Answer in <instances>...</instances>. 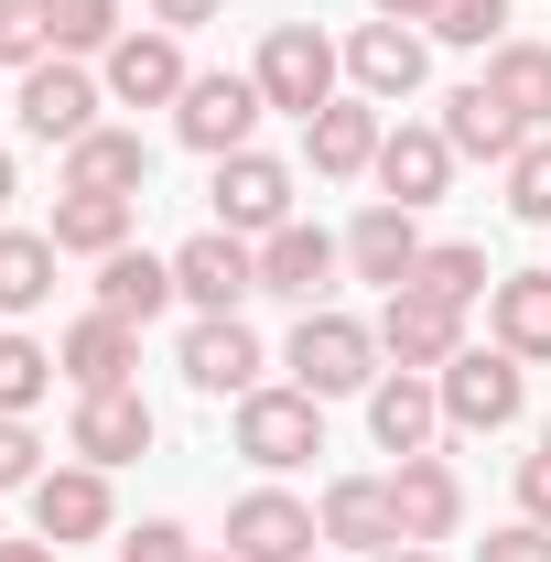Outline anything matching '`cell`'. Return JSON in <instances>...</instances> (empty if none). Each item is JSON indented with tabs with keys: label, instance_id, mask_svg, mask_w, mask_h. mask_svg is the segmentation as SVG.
Wrapping results in <instances>:
<instances>
[{
	"label": "cell",
	"instance_id": "cell-1",
	"mask_svg": "<svg viewBox=\"0 0 551 562\" xmlns=\"http://www.w3.org/2000/svg\"><path fill=\"white\" fill-rule=\"evenodd\" d=\"M292 390H314V401H346V390H379V325H357L336 303H314L303 325H292Z\"/></svg>",
	"mask_w": 551,
	"mask_h": 562
},
{
	"label": "cell",
	"instance_id": "cell-2",
	"mask_svg": "<svg viewBox=\"0 0 551 562\" xmlns=\"http://www.w3.org/2000/svg\"><path fill=\"white\" fill-rule=\"evenodd\" d=\"M432 390H443V422H454V432H508L519 401H530V357L465 347L454 368H432Z\"/></svg>",
	"mask_w": 551,
	"mask_h": 562
},
{
	"label": "cell",
	"instance_id": "cell-3",
	"mask_svg": "<svg viewBox=\"0 0 551 562\" xmlns=\"http://www.w3.org/2000/svg\"><path fill=\"white\" fill-rule=\"evenodd\" d=\"M238 454H249L260 476L314 465V454H325V401H314V390H249V401H238Z\"/></svg>",
	"mask_w": 551,
	"mask_h": 562
},
{
	"label": "cell",
	"instance_id": "cell-4",
	"mask_svg": "<svg viewBox=\"0 0 551 562\" xmlns=\"http://www.w3.org/2000/svg\"><path fill=\"white\" fill-rule=\"evenodd\" d=\"M336 44H325V33H314V22H271V44H260V98H271V109H292V120H314V109H336Z\"/></svg>",
	"mask_w": 551,
	"mask_h": 562
},
{
	"label": "cell",
	"instance_id": "cell-5",
	"mask_svg": "<svg viewBox=\"0 0 551 562\" xmlns=\"http://www.w3.org/2000/svg\"><path fill=\"white\" fill-rule=\"evenodd\" d=\"M260 76H195L184 98H173V131L195 140L206 162H227V151H249V131H260Z\"/></svg>",
	"mask_w": 551,
	"mask_h": 562
},
{
	"label": "cell",
	"instance_id": "cell-6",
	"mask_svg": "<svg viewBox=\"0 0 551 562\" xmlns=\"http://www.w3.org/2000/svg\"><path fill=\"white\" fill-rule=\"evenodd\" d=\"M173 292H184L195 314H238V303L260 292V249H249L238 227H206V238L173 249Z\"/></svg>",
	"mask_w": 551,
	"mask_h": 562
},
{
	"label": "cell",
	"instance_id": "cell-7",
	"mask_svg": "<svg viewBox=\"0 0 551 562\" xmlns=\"http://www.w3.org/2000/svg\"><path fill=\"white\" fill-rule=\"evenodd\" d=\"M379 357L432 379V368H454V357H465V314H454V303H432V292H390V303H379Z\"/></svg>",
	"mask_w": 551,
	"mask_h": 562
},
{
	"label": "cell",
	"instance_id": "cell-8",
	"mask_svg": "<svg viewBox=\"0 0 551 562\" xmlns=\"http://www.w3.org/2000/svg\"><path fill=\"white\" fill-rule=\"evenodd\" d=\"M314 541H325V519L303 497H281V487H249L227 508V552L238 562H314Z\"/></svg>",
	"mask_w": 551,
	"mask_h": 562
},
{
	"label": "cell",
	"instance_id": "cell-9",
	"mask_svg": "<svg viewBox=\"0 0 551 562\" xmlns=\"http://www.w3.org/2000/svg\"><path fill=\"white\" fill-rule=\"evenodd\" d=\"M22 131L33 140H87L98 131V76L76 66V55H44V66H22Z\"/></svg>",
	"mask_w": 551,
	"mask_h": 562
},
{
	"label": "cell",
	"instance_id": "cell-10",
	"mask_svg": "<svg viewBox=\"0 0 551 562\" xmlns=\"http://www.w3.org/2000/svg\"><path fill=\"white\" fill-rule=\"evenodd\" d=\"M260 368H271V357H260V336H249L238 314H195V325H184V379H195L206 401H249Z\"/></svg>",
	"mask_w": 551,
	"mask_h": 562
},
{
	"label": "cell",
	"instance_id": "cell-11",
	"mask_svg": "<svg viewBox=\"0 0 551 562\" xmlns=\"http://www.w3.org/2000/svg\"><path fill=\"white\" fill-rule=\"evenodd\" d=\"M66 454L76 465H131V454H151V401L140 390H76Z\"/></svg>",
	"mask_w": 551,
	"mask_h": 562
},
{
	"label": "cell",
	"instance_id": "cell-12",
	"mask_svg": "<svg viewBox=\"0 0 551 562\" xmlns=\"http://www.w3.org/2000/svg\"><path fill=\"white\" fill-rule=\"evenodd\" d=\"M216 227H238V238L292 227V173H281L271 151H227L216 162Z\"/></svg>",
	"mask_w": 551,
	"mask_h": 562
},
{
	"label": "cell",
	"instance_id": "cell-13",
	"mask_svg": "<svg viewBox=\"0 0 551 562\" xmlns=\"http://www.w3.org/2000/svg\"><path fill=\"white\" fill-rule=\"evenodd\" d=\"M184 87H195V76H184V33L151 22V33H120V44H109V98H120V109H173Z\"/></svg>",
	"mask_w": 551,
	"mask_h": 562
},
{
	"label": "cell",
	"instance_id": "cell-14",
	"mask_svg": "<svg viewBox=\"0 0 551 562\" xmlns=\"http://www.w3.org/2000/svg\"><path fill=\"white\" fill-rule=\"evenodd\" d=\"M336 260H346V238H325V227H303V216H292V227L260 238V292H281V303H303V314H314V303L336 292Z\"/></svg>",
	"mask_w": 551,
	"mask_h": 562
},
{
	"label": "cell",
	"instance_id": "cell-15",
	"mask_svg": "<svg viewBox=\"0 0 551 562\" xmlns=\"http://www.w3.org/2000/svg\"><path fill=\"white\" fill-rule=\"evenodd\" d=\"M33 530L66 552V541H98L109 530V465H44L33 476Z\"/></svg>",
	"mask_w": 551,
	"mask_h": 562
},
{
	"label": "cell",
	"instance_id": "cell-16",
	"mask_svg": "<svg viewBox=\"0 0 551 562\" xmlns=\"http://www.w3.org/2000/svg\"><path fill=\"white\" fill-rule=\"evenodd\" d=\"M314 519H325V541H336V552H368V562H379V552H401V508H390V476H336Z\"/></svg>",
	"mask_w": 551,
	"mask_h": 562
},
{
	"label": "cell",
	"instance_id": "cell-17",
	"mask_svg": "<svg viewBox=\"0 0 551 562\" xmlns=\"http://www.w3.org/2000/svg\"><path fill=\"white\" fill-rule=\"evenodd\" d=\"M390 508H401V541H443V530L465 519V476H454L443 454H401V476H390Z\"/></svg>",
	"mask_w": 551,
	"mask_h": 562
},
{
	"label": "cell",
	"instance_id": "cell-18",
	"mask_svg": "<svg viewBox=\"0 0 551 562\" xmlns=\"http://www.w3.org/2000/svg\"><path fill=\"white\" fill-rule=\"evenodd\" d=\"M443 140H454V162H519V109H508V98H497V87H454V98H443Z\"/></svg>",
	"mask_w": 551,
	"mask_h": 562
},
{
	"label": "cell",
	"instance_id": "cell-19",
	"mask_svg": "<svg viewBox=\"0 0 551 562\" xmlns=\"http://www.w3.org/2000/svg\"><path fill=\"white\" fill-rule=\"evenodd\" d=\"M55 368H66L76 390H131V368H140V325H120V314H87V325H66V336H55Z\"/></svg>",
	"mask_w": 551,
	"mask_h": 562
},
{
	"label": "cell",
	"instance_id": "cell-20",
	"mask_svg": "<svg viewBox=\"0 0 551 562\" xmlns=\"http://www.w3.org/2000/svg\"><path fill=\"white\" fill-rule=\"evenodd\" d=\"M346 271L379 281V292H401V281L421 271V227H412V206H368V216H357V227H346Z\"/></svg>",
	"mask_w": 551,
	"mask_h": 562
},
{
	"label": "cell",
	"instance_id": "cell-21",
	"mask_svg": "<svg viewBox=\"0 0 551 562\" xmlns=\"http://www.w3.org/2000/svg\"><path fill=\"white\" fill-rule=\"evenodd\" d=\"M368 173L390 184V206H412V216H421L432 195H443V184H454V140H443V131H390Z\"/></svg>",
	"mask_w": 551,
	"mask_h": 562
},
{
	"label": "cell",
	"instance_id": "cell-22",
	"mask_svg": "<svg viewBox=\"0 0 551 562\" xmlns=\"http://www.w3.org/2000/svg\"><path fill=\"white\" fill-rule=\"evenodd\" d=\"M368 432H379L390 454H432V432H443V390H432L421 368L379 379V390H368Z\"/></svg>",
	"mask_w": 551,
	"mask_h": 562
},
{
	"label": "cell",
	"instance_id": "cell-23",
	"mask_svg": "<svg viewBox=\"0 0 551 562\" xmlns=\"http://www.w3.org/2000/svg\"><path fill=\"white\" fill-rule=\"evenodd\" d=\"M140 184H151V140H140V131L66 140V195H140Z\"/></svg>",
	"mask_w": 551,
	"mask_h": 562
},
{
	"label": "cell",
	"instance_id": "cell-24",
	"mask_svg": "<svg viewBox=\"0 0 551 562\" xmlns=\"http://www.w3.org/2000/svg\"><path fill=\"white\" fill-rule=\"evenodd\" d=\"M421 33H401V22H357V44H346V76H357V98H412L421 87Z\"/></svg>",
	"mask_w": 551,
	"mask_h": 562
},
{
	"label": "cell",
	"instance_id": "cell-25",
	"mask_svg": "<svg viewBox=\"0 0 551 562\" xmlns=\"http://www.w3.org/2000/svg\"><path fill=\"white\" fill-rule=\"evenodd\" d=\"M303 140H314V173H368L390 131H379V98H336V109L303 120Z\"/></svg>",
	"mask_w": 551,
	"mask_h": 562
},
{
	"label": "cell",
	"instance_id": "cell-26",
	"mask_svg": "<svg viewBox=\"0 0 551 562\" xmlns=\"http://www.w3.org/2000/svg\"><path fill=\"white\" fill-rule=\"evenodd\" d=\"M162 303H184V292H173V260H140V249H109V260H98V314L151 325Z\"/></svg>",
	"mask_w": 551,
	"mask_h": 562
},
{
	"label": "cell",
	"instance_id": "cell-27",
	"mask_svg": "<svg viewBox=\"0 0 551 562\" xmlns=\"http://www.w3.org/2000/svg\"><path fill=\"white\" fill-rule=\"evenodd\" d=\"M486 314H497V347L508 357H551V271H497Z\"/></svg>",
	"mask_w": 551,
	"mask_h": 562
},
{
	"label": "cell",
	"instance_id": "cell-28",
	"mask_svg": "<svg viewBox=\"0 0 551 562\" xmlns=\"http://www.w3.org/2000/svg\"><path fill=\"white\" fill-rule=\"evenodd\" d=\"M44 238L76 249V260H109V249H131V195H55V227Z\"/></svg>",
	"mask_w": 551,
	"mask_h": 562
},
{
	"label": "cell",
	"instance_id": "cell-29",
	"mask_svg": "<svg viewBox=\"0 0 551 562\" xmlns=\"http://www.w3.org/2000/svg\"><path fill=\"white\" fill-rule=\"evenodd\" d=\"M486 87L519 109V131H551V44H497L486 55Z\"/></svg>",
	"mask_w": 551,
	"mask_h": 562
},
{
	"label": "cell",
	"instance_id": "cell-30",
	"mask_svg": "<svg viewBox=\"0 0 551 562\" xmlns=\"http://www.w3.org/2000/svg\"><path fill=\"white\" fill-rule=\"evenodd\" d=\"M55 260H66V249H55L44 227H0V314H33V303L55 292Z\"/></svg>",
	"mask_w": 551,
	"mask_h": 562
},
{
	"label": "cell",
	"instance_id": "cell-31",
	"mask_svg": "<svg viewBox=\"0 0 551 562\" xmlns=\"http://www.w3.org/2000/svg\"><path fill=\"white\" fill-rule=\"evenodd\" d=\"M401 292H432V303H476V292H497V271H486V249H465V238H443V249H421V271L401 281Z\"/></svg>",
	"mask_w": 551,
	"mask_h": 562
},
{
	"label": "cell",
	"instance_id": "cell-32",
	"mask_svg": "<svg viewBox=\"0 0 551 562\" xmlns=\"http://www.w3.org/2000/svg\"><path fill=\"white\" fill-rule=\"evenodd\" d=\"M55 390V347H33V336H0V412H33Z\"/></svg>",
	"mask_w": 551,
	"mask_h": 562
},
{
	"label": "cell",
	"instance_id": "cell-33",
	"mask_svg": "<svg viewBox=\"0 0 551 562\" xmlns=\"http://www.w3.org/2000/svg\"><path fill=\"white\" fill-rule=\"evenodd\" d=\"M55 55V0H0V66H44Z\"/></svg>",
	"mask_w": 551,
	"mask_h": 562
},
{
	"label": "cell",
	"instance_id": "cell-34",
	"mask_svg": "<svg viewBox=\"0 0 551 562\" xmlns=\"http://www.w3.org/2000/svg\"><path fill=\"white\" fill-rule=\"evenodd\" d=\"M120 44V0H55V55H109Z\"/></svg>",
	"mask_w": 551,
	"mask_h": 562
},
{
	"label": "cell",
	"instance_id": "cell-35",
	"mask_svg": "<svg viewBox=\"0 0 551 562\" xmlns=\"http://www.w3.org/2000/svg\"><path fill=\"white\" fill-rule=\"evenodd\" d=\"M432 33H443V44H486V55H497V44H508V0H432Z\"/></svg>",
	"mask_w": 551,
	"mask_h": 562
},
{
	"label": "cell",
	"instance_id": "cell-36",
	"mask_svg": "<svg viewBox=\"0 0 551 562\" xmlns=\"http://www.w3.org/2000/svg\"><path fill=\"white\" fill-rule=\"evenodd\" d=\"M508 216L551 227V140H519V162H508Z\"/></svg>",
	"mask_w": 551,
	"mask_h": 562
},
{
	"label": "cell",
	"instance_id": "cell-37",
	"mask_svg": "<svg viewBox=\"0 0 551 562\" xmlns=\"http://www.w3.org/2000/svg\"><path fill=\"white\" fill-rule=\"evenodd\" d=\"M33 476H44V443H33V422L0 412V487H33Z\"/></svg>",
	"mask_w": 551,
	"mask_h": 562
},
{
	"label": "cell",
	"instance_id": "cell-38",
	"mask_svg": "<svg viewBox=\"0 0 551 562\" xmlns=\"http://www.w3.org/2000/svg\"><path fill=\"white\" fill-rule=\"evenodd\" d=\"M120 562H195V541H184L173 519H140L131 541H120Z\"/></svg>",
	"mask_w": 551,
	"mask_h": 562
},
{
	"label": "cell",
	"instance_id": "cell-39",
	"mask_svg": "<svg viewBox=\"0 0 551 562\" xmlns=\"http://www.w3.org/2000/svg\"><path fill=\"white\" fill-rule=\"evenodd\" d=\"M476 562H551V530L541 519H519V530H486V552Z\"/></svg>",
	"mask_w": 551,
	"mask_h": 562
},
{
	"label": "cell",
	"instance_id": "cell-40",
	"mask_svg": "<svg viewBox=\"0 0 551 562\" xmlns=\"http://www.w3.org/2000/svg\"><path fill=\"white\" fill-rule=\"evenodd\" d=\"M519 519H541V530H551V443H541V454H519Z\"/></svg>",
	"mask_w": 551,
	"mask_h": 562
},
{
	"label": "cell",
	"instance_id": "cell-41",
	"mask_svg": "<svg viewBox=\"0 0 551 562\" xmlns=\"http://www.w3.org/2000/svg\"><path fill=\"white\" fill-rule=\"evenodd\" d=\"M216 11H227V0H151V22H162V33H206Z\"/></svg>",
	"mask_w": 551,
	"mask_h": 562
},
{
	"label": "cell",
	"instance_id": "cell-42",
	"mask_svg": "<svg viewBox=\"0 0 551 562\" xmlns=\"http://www.w3.org/2000/svg\"><path fill=\"white\" fill-rule=\"evenodd\" d=\"M0 562H55V541H44V530H33V541H11V530H0Z\"/></svg>",
	"mask_w": 551,
	"mask_h": 562
},
{
	"label": "cell",
	"instance_id": "cell-43",
	"mask_svg": "<svg viewBox=\"0 0 551 562\" xmlns=\"http://www.w3.org/2000/svg\"><path fill=\"white\" fill-rule=\"evenodd\" d=\"M379 11H390V22H432V0H379Z\"/></svg>",
	"mask_w": 551,
	"mask_h": 562
},
{
	"label": "cell",
	"instance_id": "cell-44",
	"mask_svg": "<svg viewBox=\"0 0 551 562\" xmlns=\"http://www.w3.org/2000/svg\"><path fill=\"white\" fill-rule=\"evenodd\" d=\"M379 562H443V552H432V541H401V552H379Z\"/></svg>",
	"mask_w": 551,
	"mask_h": 562
},
{
	"label": "cell",
	"instance_id": "cell-45",
	"mask_svg": "<svg viewBox=\"0 0 551 562\" xmlns=\"http://www.w3.org/2000/svg\"><path fill=\"white\" fill-rule=\"evenodd\" d=\"M11 195H22V173H11V151H0V206H11Z\"/></svg>",
	"mask_w": 551,
	"mask_h": 562
},
{
	"label": "cell",
	"instance_id": "cell-46",
	"mask_svg": "<svg viewBox=\"0 0 551 562\" xmlns=\"http://www.w3.org/2000/svg\"><path fill=\"white\" fill-rule=\"evenodd\" d=\"M195 562H238V552H195Z\"/></svg>",
	"mask_w": 551,
	"mask_h": 562
},
{
	"label": "cell",
	"instance_id": "cell-47",
	"mask_svg": "<svg viewBox=\"0 0 551 562\" xmlns=\"http://www.w3.org/2000/svg\"><path fill=\"white\" fill-rule=\"evenodd\" d=\"M541 443H551V432H541Z\"/></svg>",
	"mask_w": 551,
	"mask_h": 562
}]
</instances>
